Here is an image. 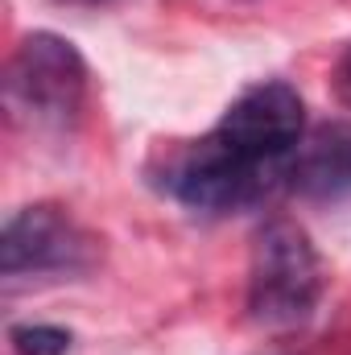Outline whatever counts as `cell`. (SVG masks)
I'll list each match as a JSON object with an SVG mask.
<instances>
[{
    "label": "cell",
    "instance_id": "cell-1",
    "mask_svg": "<svg viewBox=\"0 0 351 355\" xmlns=\"http://www.w3.org/2000/svg\"><path fill=\"white\" fill-rule=\"evenodd\" d=\"M302 137V95L281 79L257 83L232 99V107L207 137L186 145L166 166V190L182 207L207 215L248 207L277 186V178L293 174Z\"/></svg>",
    "mask_w": 351,
    "mask_h": 355
},
{
    "label": "cell",
    "instance_id": "cell-2",
    "mask_svg": "<svg viewBox=\"0 0 351 355\" xmlns=\"http://www.w3.org/2000/svg\"><path fill=\"white\" fill-rule=\"evenodd\" d=\"M327 289L323 261L293 219H268L252 240L248 261V318L264 331H293L310 322Z\"/></svg>",
    "mask_w": 351,
    "mask_h": 355
},
{
    "label": "cell",
    "instance_id": "cell-3",
    "mask_svg": "<svg viewBox=\"0 0 351 355\" xmlns=\"http://www.w3.org/2000/svg\"><path fill=\"white\" fill-rule=\"evenodd\" d=\"M87 99V62L58 33H29L4 67V107L29 132L75 128Z\"/></svg>",
    "mask_w": 351,
    "mask_h": 355
},
{
    "label": "cell",
    "instance_id": "cell-4",
    "mask_svg": "<svg viewBox=\"0 0 351 355\" xmlns=\"http://www.w3.org/2000/svg\"><path fill=\"white\" fill-rule=\"evenodd\" d=\"M91 265V236L58 207L37 202L17 211L0 236L4 277H50Z\"/></svg>",
    "mask_w": 351,
    "mask_h": 355
},
{
    "label": "cell",
    "instance_id": "cell-5",
    "mask_svg": "<svg viewBox=\"0 0 351 355\" xmlns=\"http://www.w3.org/2000/svg\"><path fill=\"white\" fill-rule=\"evenodd\" d=\"M293 186L310 194H335L351 186V137H335L327 145H314L302 162H293Z\"/></svg>",
    "mask_w": 351,
    "mask_h": 355
},
{
    "label": "cell",
    "instance_id": "cell-6",
    "mask_svg": "<svg viewBox=\"0 0 351 355\" xmlns=\"http://www.w3.org/2000/svg\"><path fill=\"white\" fill-rule=\"evenodd\" d=\"M8 343L17 355H71V331L50 322H25L8 331Z\"/></svg>",
    "mask_w": 351,
    "mask_h": 355
},
{
    "label": "cell",
    "instance_id": "cell-7",
    "mask_svg": "<svg viewBox=\"0 0 351 355\" xmlns=\"http://www.w3.org/2000/svg\"><path fill=\"white\" fill-rule=\"evenodd\" d=\"M343 83H348V91H351V58H348V67H343Z\"/></svg>",
    "mask_w": 351,
    "mask_h": 355
},
{
    "label": "cell",
    "instance_id": "cell-8",
    "mask_svg": "<svg viewBox=\"0 0 351 355\" xmlns=\"http://www.w3.org/2000/svg\"><path fill=\"white\" fill-rule=\"evenodd\" d=\"M75 4H103V0H75Z\"/></svg>",
    "mask_w": 351,
    "mask_h": 355
}]
</instances>
